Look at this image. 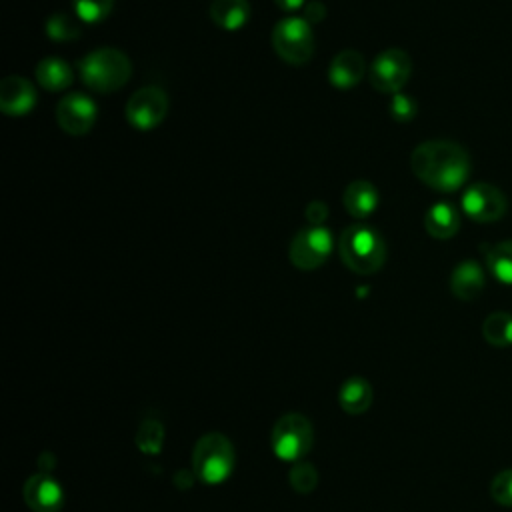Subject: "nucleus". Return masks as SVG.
Returning <instances> with one entry per match:
<instances>
[{
	"label": "nucleus",
	"mask_w": 512,
	"mask_h": 512,
	"mask_svg": "<svg viewBox=\"0 0 512 512\" xmlns=\"http://www.w3.org/2000/svg\"><path fill=\"white\" fill-rule=\"evenodd\" d=\"M44 32L54 42H72L80 36V26L70 14L54 12L46 18Z\"/></svg>",
	"instance_id": "nucleus-23"
},
{
	"label": "nucleus",
	"mask_w": 512,
	"mask_h": 512,
	"mask_svg": "<svg viewBox=\"0 0 512 512\" xmlns=\"http://www.w3.org/2000/svg\"><path fill=\"white\" fill-rule=\"evenodd\" d=\"M484 262L492 278L512 286V240L496 242L486 246Z\"/></svg>",
	"instance_id": "nucleus-21"
},
{
	"label": "nucleus",
	"mask_w": 512,
	"mask_h": 512,
	"mask_svg": "<svg viewBox=\"0 0 512 512\" xmlns=\"http://www.w3.org/2000/svg\"><path fill=\"white\" fill-rule=\"evenodd\" d=\"M338 254L346 268L366 276L382 268L386 260V244L374 228L352 224L338 238Z\"/></svg>",
	"instance_id": "nucleus-3"
},
{
	"label": "nucleus",
	"mask_w": 512,
	"mask_h": 512,
	"mask_svg": "<svg viewBox=\"0 0 512 512\" xmlns=\"http://www.w3.org/2000/svg\"><path fill=\"white\" fill-rule=\"evenodd\" d=\"M462 212L480 224L496 222L506 214V196L500 188L488 182L470 184L462 194Z\"/></svg>",
	"instance_id": "nucleus-10"
},
{
	"label": "nucleus",
	"mask_w": 512,
	"mask_h": 512,
	"mask_svg": "<svg viewBox=\"0 0 512 512\" xmlns=\"http://www.w3.org/2000/svg\"><path fill=\"white\" fill-rule=\"evenodd\" d=\"M424 228L432 238L448 240L460 228V214L450 202H436L424 216Z\"/></svg>",
	"instance_id": "nucleus-16"
},
{
	"label": "nucleus",
	"mask_w": 512,
	"mask_h": 512,
	"mask_svg": "<svg viewBox=\"0 0 512 512\" xmlns=\"http://www.w3.org/2000/svg\"><path fill=\"white\" fill-rule=\"evenodd\" d=\"M344 208L354 218H366L378 204V190L368 180H354L346 186L342 196Z\"/></svg>",
	"instance_id": "nucleus-17"
},
{
	"label": "nucleus",
	"mask_w": 512,
	"mask_h": 512,
	"mask_svg": "<svg viewBox=\"0 0 512 512\" xmlns=\"http://www.w3.org/2000/svg\"><path fill=\"white\" fill-rule=\"evenodd\" d=\"M272 48L288 64H306L314 52L312 26L300 16L282 18L272 28Z\"/></svg>",
	"instance_id": "nucleus-6"
},
{
	"label": "nucleus",
	"mask_w": 512,
	"mask_h": 512,
	"mask_svg": "<svg viewBox=\"0 0 512 512\" xmlns=\"http://www.w3.org/2000/svg\"><path fill=\"white\" fill-rule=\"evenodd\" d=\"M484 284H486L484 270L474 260L460 262L450 274V292L464 302L478 298L484 290Z\"/></svg>",
	"instance_id": "nucleus-15"
},
{
	"label": "nucleus",
	"mask_w": 512,
	"mask_h": 512,
	"mask_svg": "<svg viewBox=\"0 0 512 512\" xmlns=\"http://www.w3.org/2000/svg\"><path fill=\"white\" fill-rule=\"evenodd\" d=\"M24 502L32 512H60L64 490L50 474H34L24 484Z\"/></svg>",
	"instance_id": "nucleus-12"
},
{
	"label": "nucleus",
	"mask_w": 512,
	"mask_h": 512,
	"mask_svg": "<svg viewBox=\"0 0 512 512\" xmlns=\"http://www.w3.org/2000/svg\"><path fill=\"white\" fill-rule=\"evenodd\" d=\"M138 446L144 452H158L162 446V426L154 420H146L138 430Z\"/></svg>",
	"instance_id": "nucleus-27"
},
{
	"label": "nucleus",
	"mask_w": 512,
	"mask_h": 512,
	"mask_svg": "<svg viewBox=\"0 0 512 512\" xmlns=\"http://www.w3.org/2000/svg\"><path fill=\"white\" fill-rule=\"evenodd\" d=\"M288 482H290V486H292L296 492L308 494V492H312V490L316 488V484H318V472H316V468H314L310 462L300 460V462H294V464L290 466V470H288Z\"/></svg>",
	"instance_id": "nucleus-25"
},
{
	"label": "nucleus",
	"mask_w": 512,
	"mask_h": 512,
	"mask_svg": "<svg viewBox=\"0 0 512 512\" xmlns=\"http://www.w3.org/2000/svg\"><path fill=\"white\" fill-rule=\"evenodd\" d=\"M410 72H412L410 56L400 48H388L372 60L368 68V80L374 90L396 94L408 82Z\"/></svg>",
	"instance_id": "nucleus-7"
},
{
	"label": "nucleus",
	"mask_w": 512,
	"mask_h": 512,
	"mask_svg": "<svg viewBox=\"0 0 512 512\" xmlns=\"http://www.w3.org/2000/svg\"><path fill=\"white\" fill-rule=\"evenodd\" d=\"M326 16V10H324V4L322 2H308L304 6V20L312 26V24H318L322 18Z\"/></svg>",
	"instance_id": "nucleus-30"
},
{
	"label": "nucleus",
	"mask_w": 512,
	"mask_h": 512,
	"mask_svg": "<svg viewBox=\"0 0 512 512\" xmlns=\"http://www.w3.org/2000/svg\"><path fill=\"white\" fill-rule=\"evenodd\" d=\"M78 72L88 88L108 94L130 80L132 64L118 48H96L78 60Z\"/></svg>",
	"instance_id": "nucleus-2"
},
{
	"label": "nucleus",
	"mask_w": 512,
	"mask_h": 512,
	"mask_svg": "<svg viewBox=\"0 0 512 512\" xmlns=\"http://www.w3.org/2000/svg\"><path fill=\"white\" fill-rule=\"evenodd\" d=\"M482 336L490 346L508 348L512 346V314L492 312L482 322Z\"/></svg>",
	"instance_id": "nucleus-22"
},
{
	"label": "nucleus",
	"mask_w": 512,
	"mask_h": 512,
	"mask_svg": "<svg viewBox=\"0 0 512 512\" xmlns=\"http://www.w3.org/2000/svg\"><path fill=\"white\" fill-rule=\"evenodd\" d=\"M72 6L84 24H98L112 12L114 0H72Z\"/></svg>",
	"instance_id": "nucleus-24"
},
{
	"label": "nucleus",
	"mask_w": 512,
	"mask_h": 512,
	"mask_svg": "<svg viewBox=\"0 0 512 512\" xmlns=\"http://www.w3.org/2000/svg\"><path fill=\"white\" fill-rule=\"evenodd\" d=\"M332 234L324 226H310L300 232L290 242L288 258L298 270L320 268L332 252Z\"/></svg>",
	"instance_id": "nucleus-8"
},
{
	"label": "nucleus",
	"mask_w": 512,
	"mask_h": 512,
	"mask_svg": "<svg viewBox=\"0 0 512 512\" xmlns=\"http://www.w3.org/2000/svg\"><path fill=\"white\" fill-rule=\"evenodd\" d=\"M236 454L232 442L220 432H208L192 448L194 476L210 486L222 484L234 470Z\"/></svg>",
	"instance_id": "nucleus-4"
},
{
	"label": "nucleus",
	"mask_w": 512,
	"mask_h": 512,
	"mask_svg": "<svg viewBox=\"0 0 512 512\" xmlns=\"http://www.w3.org/2000/svg\"><path fill=\"white\" fill-rule=\"evenodd\" d=\"M72 68L68 62L56 56H48L38 62L36 66V80L42 88L50 92H60L72 84Z\"/></svg>",
	"instance_id": "nucleus-20"
},
{
	"label": "nucleus",
	"mask_w": 512,
	"mask_h": 512,
	"mask_svg": "<svg viewBox=\"0 0 512 512\" xmlns=\"http://www.w3.org/2000/svg\"><path fill=\"white\" fill-rule=\"evenodd\" d=\"M210 20L222 30H238L250 18L248 0H212L208 6Z\"/></svg>",
	"instance_id": "nucleus-18"
},
{
	"label": "nucleus",
	"mask_w": 512,
	"mask_h": 512,
	"mask_svg": "<svg viewBox=\"0 0 512 512\" xmlns=\"http://www.w3.org/2000/svg\"><path fill=\"white\" fill-rule=\"evenodd\" d=\"M314 430L306 416L290 412L276 420L270 432L272 452L284 462H300L312 448Z\"/></svg>",
	"instance_id": "nucleus-5"
},
{
	"label": "nucleus",
	"mask_w": 512,
	"mask_h": 512,
	"mask_svg": "<svg viewBox=\"0 0 512 512\" xmlns=\"http://www.w3.org/2000/svg\"><path fill=\"white\" fill-rule=\"evenodd\" d=\"M338 404L346 414H362L372 404V386L368 380L360 376H352L344 380V384L338 390Z\"/></svg>",
	"instance_id": "nucleus-19"
},
{
	"label": "nucleus",
	"mask_w": 512,
	"mask_h": 512,
	"mask_svg": "<svg viewBox=\"0 0 512 512\" xmlns=\"http://www.w3.org/2000/svg\"><path fill=\"white\" fill-rule=\"evenodd\" d=\"M36 104L34 86L22 76H6L0 82V110L8 116H22Z\"/></svg>",
	"instance_id": "nucleus-13"
},
{
	"label": "nucleus",
	"mask_w": 512,
	"mask_h": 512,
	"mask_svg": "<svg viewBox=\"0 0 512 512\" xmlns=\"http://www.w3.org/2000/svg\"><path fill=\"white\" fill-rule=\"evenodd\" d=\"M410 168L428 188L454 192L468 180L472 162L468 152L452 140H426L412 150Z\"/></svg>",
	"instance_id": "nucleus-1"
},
{
	"label": "nucleus",
	"mask_w": 512,
	"mask_h": 512,
	"mask_svg": "<svg viewBox=\"0 0 512 512\" xmlns=\"http://www.w3.org/2000/svg\"><path fill=\"white\" fill-rule=\"evenodd\" d=\"M418 112V106H416V100L408 94H402V92H396L392 96V102H390V114L396 122H410Z\"/></svg>",
	"instance_id": "nucleus-28"
},
{
	"label": "nucleus",
	"mask_w": 512,
	"mask_h": 512,
	"mask_svg": "<svg viewBox=\"0 0 512 512\" xmlns=\"http://www.w3.org/2000/svg\"><path fill=\"white\" fill-rule=\"evenodd\" d=\"M96 116H98V108L94 100L82 92L66 94L56 108L58 126L70 136L86 134L94 126Z\"/></svg>",
	"instance_id": "nucleus-11"
},
{
	"label": "nucleus",
	"mask_w": 512,
	"mask_h": 512,
	"mask_svg": "<svg viewBox=\"0 0 512 512\" xmlns=\"http://www.w3.org/2000/svg\"><path fill=\"white\" fill-rule=\"evenodd\" d=\"M168 112V96L158 86L138 88L126 102L124 116L138 130L156 128Z\"/></svg>",
	"instance_id": "nucleus-9"
},
{
	"label": "nucleus",
	"mask_w": 512,
	"mask_h": 512,
	"mask_svg": "<svg viewBox=\"0 0 512 512\" xmlns=\"http://www.w3.org/2000/svg\"><path fill=\"white\" fill-rule=\"evenodd\" d=\"M366 74V60L358 50H342L338 52L328 68V80L334 88L350 90L354 88Z\"/></svg>",
	"instance_id": "nucleus-14"
},
{
	"label": "nucleus",
	"mask_w": 512,
	"mask_h": 512,
	"mask_svg": "<svg viewBox=\"0 0 512 512\" xmlns=\"http://www.w3.org/2000/svg\"><path fill=\"white\" fill-rule=\"evenodd\" d=\"M304 214H306V218H308V222L312 226H320L326 220V216H328V206L322 200H312L304 208Z\"/></svg>",
	"instance_id": "nucleus-29"
},
{
	"label": "nucleus",
	"mask_w": 512,
	"mask_h": 512,
	"mask_svg": "<svg viewBox=\"0 0 512 512\" xmlns=\"http://www.w3.org/2000/svg\"><path fill=\"white\" fill-rule=\"evenodd\" d=\"M490 496L496 504L512 508V468H506L492 478Z\"/></svg>",
	"instance_id": "nucleus-26"
},
{
	"label": "nucleus",
	"mask_w": 512,
	"mask_h": 512,
	"mask_svg": "<svg viewBox=\"0 0 512 512\" xmlns=\"http://www.w3.org/2000/svg\"><path fill=\"white\" fill-rule=\"evenodd\" d=\"M274 4L284 12H296L306 6V0H274Z\"/></svg>",
	"instance_id": "nucleus-31"
}]
</instances>
